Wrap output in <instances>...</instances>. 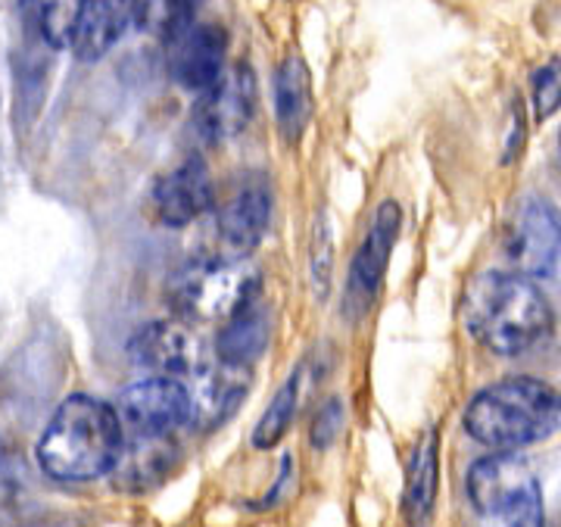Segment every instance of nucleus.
I'll return each mask as SVG.
<instances>
[{"label": "nucleus", "mask_w": 561, "mask_h": 527, "mask_svg": "<svg viewBox=\"0 0 561 527\" xmlns=\"http://www.w3.org/2000/svg\"><path fill=\"white\" fill-rule=\"evenodd\" d=\"M461 322L483 350L496 356H522L549 341L556 312L530 278L490 268L465 287Z\"/></svg>", "instance_id": "1"}, {"label": "nucleus", "mask_w": 561, "mask_h": 527, "mask_svg": "<svg viewBox=\"0 0 561 527\" xmlns=\"http://www.w3.org/2000/svg\"><path fill=\"white\" fill-rule=\"evenodd\" d=\"M138 3L140 0H84L69 44L76 60H103L131 28V22H138Z\"/></svg>", "instance_id": "15"}, {"label": "nucleus", "mask_w": 561, "mask_h": 527, "mask_svg": "<svg viewBox=\"0 0 561 527\" xmlns=\"http://www.w3.org/2000/svg\"><path fill=\"white\" fill-rule=\"evenodd\" d=\"M128 356L153 378H175V381L194 378L209 363L201 334L181 319L144 324L128 344Z\"/></svg>", "instance_id": "9"}, {"label": "nucleus", "mask_w": 561, "mask_h": 527, "mask_svg": "<svg viewBox=\"0 0 561 527\" xmlns=\"http://www.w3.org/2000/svg\"><path fill=\"white\" fill-rule=\"evenodd\" d=\"M437 484H440V446L437 434L427 431L415 444V452L405 468V493H402V508L412 525H424L437 503Z\"/></svg>", "instance_id": "19"}, {"label": "nucleus", "mask_w": 561, "mask_h": 527, "mask_svg": "<svg viewBox=\"0 0 561 527\" xmlns=\"http://www.w3.org/2000/svg\"><path fill=\"white\" fill-rule=\"evenodd\" d=\"M272 222V191L260 175L243 179L219 206V238L228 250V260H241L256 250Z\"/></svg>", "instance_id": "13"}, {"label": "nucleus", "mask_w": 561, "mask_h": 527, "mask_svg": "<svg viewBox=\"0 0 561 527\" xmlns=\"http://www.w3.org/2000/svg\"><path fill=\"white\" fill-rule=\"evenodd\" d=\"M309 272H312L316 297L324 300V297H328V290H331V278H334V238H331V225H328L324 216H316V225H312Z\"/></svg>", "instance_id": "24"}, {"label": "nucleus", "mask_w": 561, "mask_h": 527, "mask_svg": "<svg viewBox=\"0 0 561 527\" xmlns=\"http://www.w3.org/2000/svg\"><path fill=\"white\" fill-rule=\"evenodd\" d=\"M184 385L191 393V425L213 431L225 425L238 412V405L247 400L253 375L247 365H228L216 359V363L203 365Z\"/></svg>", "instance_id": "14"}, {"label": "nucleus", "mask_w": 561, "mask_h": 527, "mask_svg": "<svg viewBox=\"0 0 561 527\" xmlns=\"http://www.w3.org/2000/svg\"><path fill=\"white\" fill-rule=\"evenodd\" d=\"M81 3L84 0H32V7L25 10L35 28H38V38L54 47V50H62L72 44V32H76V22H79Z\"/></svg>", "instance_id": "21"}, {"label": "nucleus", "mask_w": 561, "mask_h": 527, "mask_svg": "<svg viewBox=\"0 0 561 527\" xmlns=\"http://www.w3.org/2000/svg\"><path fill=\"white\" fill-rule=\"evenodd\" d=\"M530 101L537 122L552 119L561 110V57H549L530 76Z\"/></svg>", "instance_id": "23"}, {"label": "nucleus", "mask_w": 561, "mask_h": 527, "mask_svg": "<svg viewBox=\"0 0 561 527\" xmlns=\"http://www.w3.org/2000/svg\"><path fill=\"white\" fill-rule=\"evenodd\" d=\"M216 203L213 175L201 157H191L165 172L150 191V213L165 228H184L197 222Z\"/></svg>", "instance_id": "11"}, {"label": "nucleus", "mask_w": 561, "mask_h": 527, "mask_svg": "<svg viewBox=\"0 0 561 527\" xmlns=\"http://www.w3.org/2000/svg\"><path fill=\"white\" fill-rule=\"evenodd\" d=\"M203 3L206 0H140L138 25L169 44L197 22Z\"/></svg>", "instance_id": "20"}, {"label": "nucleus", "mask_w": 561, "mask_h": 527, "mask_svg": "<svg viewBox=\"0 0 561 527\" xmlns=\"http://www.w3.org/2000/svg\"><path fill=\"white\" fill-rule=\"evenodd\" d=\"M559 150H561V131H559Z\"/></svg>", "instance_id": "27"}, {"label": "nucleus", "mask_w": 561, "mask_h": 527, "mask_svg": "<svg viewBox=\"0 0 561 527\" xmlns=\"http://www.w3.org/2000/svg\"><path fill=\"white\" fill-rule=\"evenodd\" d=\"M260 106V81L250 62H234L231 69L221 72V79L206 88L194 103V128L203 141L221 144L253 122Z\"/></svg>", "instance_id": "7"}, {"label": "nucleus", "mask_w": 561, "mask_h": 527, "mask_svg": "<svg viewBox=\"0 0 561 527\" xmlns=\"http://www.w3.org/2000/svg\"><path fill=\"white\" fill-rule=\"evenodd\" d=\"M32 0H0V10H28Z\"/></svg>", "instance_id": "26"}, {"label": "nucleus", "mask_w": 561, "mask_h": 527, "mask_svg": "<svg viewBox=\"0 0 561 527\" xmlns=\"http://www.w3.org/2000/svg\"><path fill=\"white\" fill-rule=\"evenodd\" d=\"M297 405H300V378L290 375L280 385L278 393H275V400L268 403V409L262 412L256 427H253V446L256 449H272L275 444H280V437L287 434V427L294 425Z\"/></svg>", "instance_id": "22"}, {"label": "nucleus", "mask_w": 561, "mask_h": 527, "mask_svg": "<svg viewBox=\"0 0 561 527\" xmlns=\"http://www.w3.org/2000/svg\"><path fill=\"white\" fill-rule=\"evenodd\" d=\"M402 213L393 201H383L375 216L371 228L365 234V241L356 250L353 263H350V278H346V294H343L341 312L350 322H359L368 316V309L375 303V297L381 294L387 263L393 253V243L400 238Z\"/></svg>", "instance_id": "8"}, {"label": "nucleus", "mask_w": 561, "mask_h": 527, "mask_svg": "<svg viewBox=\"0 0 561 527\" xmlns=\"http://www.w3.org/2000/svg\"><path fill=\"white\" fill-rule=\"evenodd\" d=\"M343 431V403L341 400H328L321 405L316 422H312V446L316 449H328L337 440V434Z\"/></svg>", "instance_id": "25"}, {"label": "nucleus", "mask_w": 561, "mask_h": 527, "mask_svg": "<svg viewBox=\"0 0 561 527\" xmlns=\"http://www.w3.org/2000/svg\"><path fill=\"white\" fill-rule=\"evenodd\" d=\"M505 256L524 278L552 275L561 263V213L546 197H524L505 225Z\"/></svg>", "instance_id": "6"}, {"label": "nucleus", "mask_w": 561, "mask_h": 527, "mask_svg": "<svg viewBox=\"0 0 561 527\" xmlns=\"http://www.w3.org/2000/svg\"><path fill=\"white\" fill-rule=\"evenodd\" d=\"M116 412L135 434L172 437L179 427L191 425V393L184 381L147 375L122 390Z\"/></svg>", "instance_id": "10"}, {"label": "nucleus", "mask_w": 561, "mask_h": 527, "mask_svg": "<svg viewBox=\"0 0 561 527\" xmlns=\"http://www.w3.org/2000/svg\"><path fill=\"white\" fill-rule=\"evenodd\" d=\"M312 76L300 54H287L275 72V119L280 138L297 144L312 122Z\"/></svg>", "instance_id": "16"}, {"label": "nucleus", "mask_w": 561, "mask_h": 527, "mask_svg": "<svg viewBox=\"0 0 561 527\" xmlns=\"http://www.w3.org/2000/svg\"><path fill=\"white\" fill-rule=\"evenodd\" d=\"M262 278L241 260L187 265L169 284V303L181 322H225L260 297Z\"/></svg>", "instance_id": "5"}, {"label": "nucleus", "mask_w": 561, "mask_h": 527, "mask_svg": "<svg viewBox=\"0 0 561 527\" xmlns=\"http://www.w3.org/2000/svg\"><path fill=\"white\" fill-rule=\"evenodd\" d=\"M175 462V444L172 437H150V434H135L131 444L122 446L119 462L113 468L116 484L125 490H147L160 484Z\"/></svg>", "instance_id": "18"}, {"label": "nucleus", "mask_w": 561, "mask_h": 527, "mask_svg": "<svg viewBox=\"0 0 561 527\" xmlns=\"http://www.w3.org/2000/svg\"><path fill=\"white\" fill-rule=\"evenodd\" d=\"M268 337H272V312L256 297L253 303H247L231 319L221 322L219 337H216V359L250 368L265 353Z\"/></svg>", "instance_id": "17"}, {"label": "nucleus", "mask_w": 561, "mask_h": 527, "mask_svg": "<svg viewBox=\"0 0 561 527\" xmlns=\"http://www.w3.org/2000/svg\"><path fill=\"white\" fill-rule=\"evenodd\" d=\"M468 500L500 527H546L537 471L518 452H490L468 471Z\"/></svg>", "instance_id": "4"}, {"label": "nucleus", "mask_w": 561, "mask_h": 527, "mask_svg": "<svg viewBox=\"0 0 561 527\" xmlns=\"http://www.w3.org/2000/svg\"><path fill=\"white\" fill-rule=\"evenodd\" d=\"M465 431L493 452H518L561 431V393L540 378H502L468 403Z\"/></svg>", "instance_id": "3"}, {"label": "nucleus", "mask_w": 561, "mask_h": 527, "mask_svg": "<svg viewBox=\"0 0 561 527\" xmlns=\"http://www.w3.org/2000/svg\"><path fill=\"white\" fill-rule=\"evenodd\" d=\"M228 32L216 22H194L179 38L169 41V72L184 91L203 94L225 72Z\"/></svg>", "instance_id": "12"}, {"label": "nucleus", "mask_w": 561, "mask_h": 527, "mask_svg": "<svg viewBox=\"0 0 561 527\" xmlns=\"http://www.w3.org/2000/svg\"><path fill=\"white\" fill-rule=\"evenodd\" d=\"M122 446L116 405L91 393H72L41 434L38 466L57 481H94L116 468Z\"/></svg>", "instance_id": "2"}]
</instances>
